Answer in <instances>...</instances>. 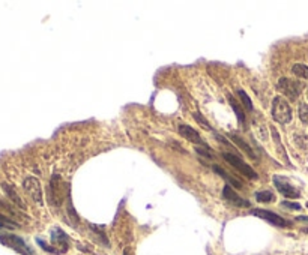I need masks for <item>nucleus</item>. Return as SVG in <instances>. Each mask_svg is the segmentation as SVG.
I'll use <instances>...</instances> for the list:
<instances>
[{
    "mask_svg": "<svg viewBox=\"0 0 308 255\" xmlns=\"http://www.w3.org/2000/svg\"><path fill=\"white\" fill-rule=\"evenodd\" d=\"M272 117L275 122L281 123V125H287L292 122L293 113L292 108L289 105V102L281 98V96H275L272 101Z\"/></svg>",
    "mask_w": 308,
    "mask_h": 255,
    "instance_id": "1",
    "label": "nucleus"
},
{
    "mask_svg": "<svg viewBox=\"0 0 308 255\" xmlns=\"http://www.w3.org/2000/svg\"><path fill=\"white\" fill-rule=\"evenodd\" d=\"M221 156H223V159L227 162V164H230L234 170H238V171H239L241 174H244L245 177H248V179H251V180H257V179H258V174H257L248 164H245L241 156L233 155V153H226V152H223Z\"/></svg>",
    "mask_w": 308,
    "mask_h": 255,
    "instance_id": "2",
    "label": "nucleus"
},
{
    "mask_svg": "<svg viewBox=\"0 0 308 255\" xmlns=\"http://www.w3.org/2000/svg\"><path fill=\"white\" fill-rule=\"evenodd\" d=\"M0 243L5 245L6 248L14 249L15 252L21 254V255H33L32 248L23 240L20 236L15 234H0Z\"/></svg>",
    "mask_w": 308,
    "mask_h": 255,
    "instance_id": "3",
    "label": "nucleus"
},
{
    "mask_svg": "<svg viewBox=\"0 0 308 255\" xmlns=\"http://www.w3.org/2000/svg\"><path fill=\"white\" fill-rule=\"evenodd\" d=\"M277 87L289 99L295 101L301 95V90H302L304 86L299 81H295V80H290V78H280L278 83H277Z\"/></svg>",
    "mask_w": 308,
    "mask_h": 255,
    "instance_id": "4",
    "label": "nucleus"
},
{
    "mask_svg": "<svg viewBox=\"0 0 308 255\" xmlns=\"http://www.w3.org/2000/svg\"><path fill=\"white\" fill-rule=\"evenodd\" d=\"M272 180H274L275 188L280 191V194H282L286 198H299L301 197V191L296 186H293V185L284 176L275 174Z\"/></svg>",
    "mask_w": 308,
    "mask_h": 255,
    "instance_id": "5",
    "label": "nucleus"
},
{
    "mask_svg": "<svg viewBox=\"0 0 308 255\" xmlns=\"http://www.w3.org/2000/svg\"><path fill=\"white\" fill-rule=\"evenodd\" d=\"M250 213L257 216V218H262V219L268 221L269 224H272L275 227H290L289 221H286L284 218H281L280 215H277L271 210H263V209H251Z\"/></svg>",
    "mask_w": 308,
    "mask_h": 255,
    "instance_id": "6",
    "label": "nucleus"
},
{
    "mask_svg": "<svg viewBox=\"0 0 308 255\" xmlns=\"http://www.w3.org/2000/svg\"><path fill=\"white\" fill-rule=\"evenodd\" d=\"M23 188H25V191L30 195V198L33 201H36L38 204H42V189H41V185H39L38 179L26 177L25 182H23Z\"/></svg>",
    "mask_w": 308,
    "mask_h": 255,
    "instance_id": "7",
    "label": "nucleus"
},
{
    "mask_svg": "<svg viewBox=\"0 0 308 255\" xmlns=\"http://www.w3.org/2000/svg\"><path fill=\"white\" fill-rule=\"evenodd\" d=\"M223 197L229 201V203H231L233 206H236V207H250L251 206V203L248 201V200H245V198H242L241 195H238L234 191H233V188L230 186V185H226V186L223 188Z\"/></svg>",
    "mask_w": 308,
    "mask_h": 255,
    "instance_id": "8",
    "label": "nucleus"
},
{
    "mask_svg": "<svg viewBox=\"0 0 308 255\" xmlns=\"http://www.w3.org/2000/svg\"><path fill=\"white\" fill-rule=\"evenodd\" d=\"M178 132L185 138V140L188 141H191L194 144H200V146H206L202 140V137L199 135V132L196 129H193L191 126H188V125H179L178 126Z\"/></svg>",
    "mask_w": 308,
    "mask_h": 255,
    "instance_id": "9",
    "label": "nucleus"
},
{
    "mask_svg": "<svg viewBox=\"0 0 308 255\" xmlns=\"http://www.w3.org/2000/svg\"><path fill=\"white\" fill-rule=\"evenodd\" d=\"M51 242H53V245L60 246L63 252H66L68 245H69V237H68V234L65 233L63 230L56 227V228L51 230Z\"/></svg>",
    "mask_w": 308,
    "mask_h": 255,
    "instance_id": "10",
    "label": "nucleus"
},
{
    "mask_svg": "<svg viewBox=\"0 0 308 255\" xmlns=\"http://www.w3.org/2000/svg\"><path fill=\"white\" fill-rule=\"evenodd\" d=\"M230 138H231V140L236 143V146H238L242 152H245V153H247L251 159H254V161L257 159V155H256V153H254V150H253V149H251V147H250V146L244 141V138H241L238 134H230Z\"/></svg>",
    "mask_w": 308,
    "mask_h": 255,
    "instance_id": "11",
    "label": "nucleus"
},
{
    "mask_svg": "<svg viewBox=\"0 0 308 255\" xmlns=\"http://www.w3.org/2000/svg\"><path fill=\"white\" fill-rule=\"evenodd\" d=\"M3 191L6 192V195H8L17 206H20L21 209H26V204L21 201V198H20L18 194L12 189V186H9V185H6V183H3Z\"/></svg>",
    "mask_w": 308,
    "mask_h": 255,
    "instance_id": "12",
    "label": "nucleus"
},
{
    "mask_svg": "<svg viewBox=\"0 0 308 255\" xmlns=\"http://www.w3.org/2000/svg\"><path fill=\"white\" fill-rule=\"evenodd\" d=\"M227 99H229V102H230V105H231V108L234 110V113H236V116H238V120L244 125L245 123V114H244V111H242V108L239 107V104L236 102V99L229 93L227 95Z\"/></svg>",
    "mask_w": 308,
    "mask_h": 255,
    "instance_id": "13",
    "label": "nucleus"
},
{
    "mask_svg": "<svg viewBox=\"0 0 308 255\" xmlns=\"http://www.w3.org/2000/svg\"><path fill=\"white\" fill-rule=\"evenodd\" d=\"M292 72H293V75H296V77H299V78L308 80V65L296 63V65H293V68H292Z\"/></svg>",
    "mask_w": 308,
    "mask_h": 255,
    "instance_id": "14",
    "label": "nucleus"
},
{
    "mask_svg": "<svg viewBox=\"0 0 308 255\" xmlns=\"http://www.w3.org/2000/svg\"><path fill=\"white\" fill-rule=\"evenodd\" d=\"M214 171L217 173V174H220L224 180H227L229 183H231L233 185V186H236V188H241V182H238V180H236V179H233L227 171H224L221 167H218V165H214Z\"/></svg>",
    "mask_w": 308,
    "mask_h": 255,
    "instance_id": "15",
    "label": "nucleus"
},
{
    "mask_svg": "<svg viewBox=\"0 0 308 255\" xmlns=\"http://www.w3.org/2000/svg\"><path fill=\"white\" fill-rule=\"evenodd\" d=\"M254 197L260 203H271L272 200H275V195L271 191H258V192L254 194Z\"/></svg>",
    "mask_w": 308,
    "mask_h": 255,
    "instance_id": "16",
    "label": "nucleus"
},
{
    "mask_svg": "<svg viewBox=\"0 0 308 255\" xmlns=\"http://www.w3.org/2000/svg\"><path fill=\"white\" fill-rule=\"evenodd\" d=\"M298 114H299L301 122L305 123V125H308V104L301 102L299 107H298Z\"/></svg>",
    "mask_w": 308,
    "mask_h": 255,
    "instance_id": "17",
    "label": "nucleus"
},
{
    "mask_svg": "<svg viewBox=\"0 0 308 255\" xmlns=\"http://www.w3.org/2000/svg\"><path fill=\"white\" fill-rule=\"evenodd\" d=\"M295 143L299 146V149L302 150H308V137L304 134H296L295 135Z\"/></svg>",
    "mask_w": 308,
    "mask_h": 255,
    "instance_id": "18",
    "label": "nucleus"
},
{
    "mask_svg": "<svg viewBox=\"0 0 308 255\" xmlns=\"http://www.w3.org/2000/svg\"><path fill=\"white\" fill-rule=\"evenodd\" d=\"M0 228H9V230H14V228H18V224L3 215H0Z\"/></svg>",
    "mask_w": 308,
    "mask_h": 255,
    "instance_id": "19",
    "label": "nucleus"
},
{
    "mask_svg": "<svg viewBox=\"0 0 308 255\" xmlns=\"http://www.w3.org/2000/svg\"><path fill=\"white\" fill-rule=\"evenodd\" d=\"M238 95H239V98L242 99V102H244V107L247 108V110H253L254 107H253V102H251V99H250V96L245 93V92L242 90V89H238Z\"/></svg>",
    "mask_w": 308,
    "mask_h": 255,
    "instance_id": "20",
    "label": "nucleus"
},
{
    "mask_svg": "<svg viewBox=\"0 0 308 255\" xmlns=\"http://www.w3.org/2000/svg\"><path fill=\"white\" fill-rule=\"evenodd\" d=\"M194 119H196V122H197L200 126H205V129H207V131H210V129H212V128H210V123H209V122L203 117V116H202L199 111H196V113H194Z\"/></svg>",
    "mask_w": 308,
    "mask_h": 255,
    "instance_id": "21",
    "label": "nucleus"
},
{
    "mask_svg": "<svg viewBox=\"0 0 308 255\" xmlns=\"http://www.w3.org/2000/svg\"><path fill=\"white\" fill-rule=\"evenodd\" d=\"M36 242L39 243V246H41V248H42L44 251H47V252H51V254H59V251H57V249H54V248H53V246H50V245H47V243H45L44 240L38 239Z\"/></svg>",
    "mask_w": 308,
    "mask_h": 255,
    "instance_id": "22",
    "label": "nucleus"
},
{
    "mask_svg": "<svg viewBox=\"0 0 308 255\" xmlns=\"http://www.w3.org/2000/svg\"><path fill=\"white\" fill-rule=\"evenodd\" d=\"M196 152H199V155H203V156H206V158H209V159L214 158V155L210 153V149H209L207 146H203V147H196Z\"/></svg>",
    "mask_w": 308,
    "mask_h": 255,
    "instance_id": "23",
    "label": "nucleus"
},
{
    "mask_svg": "<svg viewBox=\"0 0 308 255\" xmlns=\"http://www.w3.org/2000/svg\"><path fill=\"white\" fill-rule=\"evenodd\" d=\"M281 206L282 207H287V209H292V210H301V204H298V203H290V201H282L281 203Z\"/></svg>",
    "mask_w": 308,
    "mask_h": 255,
    "instance_id": "24",
    "label": "nucleus"
},
{
    "mask_svg": "<svg viewBox=\"0 0 308 255\" xmlns=\"http://www.w3.org/2000/svg\"><path fill=\"white\" fill-rule=\"evenodd\" d=\"M296 221H299V222H307V224H308V216H296Z\"/></svg>",
    "mask_w": 308,
    "mask_h": 255,
    "instance_id": "25",
    "label": "nucleus"
},
{
    "mask_svg": "<svg viewBox=\"0 0 308 255\" xmlns=\"http://www.w3.org/2000/svg\"><path fill=\"white\" fill-rule=\"evenodd\" d=\"M124 255H132V254L129 252V249H125V252H124Z\"/></svg>",
    "mask_w": 308,
    "mask_h": 255,
    "instance_id": "26",
    "label": "nucleus"
},
{
    "mask_svg": "<svg viewBox=\"0 0 308 255\" xmlns=\"http://www.w3.org/2000/svg\"><path fill=\"white\" fill-rule=\"evenodd\" d=\"M304 233H307V234H308V228H304Z\"/></svg>",
    "mask_w": 308,
    "mask_h": 255,
    "instance_id": "27",
    "label": "nucleus"
},
{
    "mask_svg": "<svg viewBox=\"0 0 308 255\" xmlns=\"http://www.w3.org/2000/svg\"><path fill=\"white\" fill-rule=\"evenodd\" d=\"M307 98H308V89H307Z\"/></svg>",
    "mask_w": 308,
    "mask_h": 255,
    "instance_id": "28",
    "label": "nucleus"
},
{
    "mask_svg": "<svg viewBox=\"0 0 308 255\" xmlns=\"http://www.w3.org/2000/svg\"><path fill=\"white\" fill-rule=\"evenodd\" d=\"M307 207H308V203H307Z\"/></svg>",
    "mask_w": 308,
    "mask_h": 255,
    "instance_id": "29",
    "label": "nucleus"
}]
</instances>
